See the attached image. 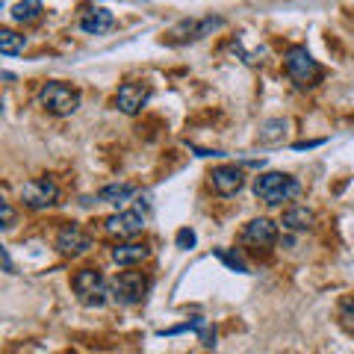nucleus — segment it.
Listing matches in <instances>:
<instances>
[{"instance_id":"f257e3e1","label":"nucleus","mask_w":354,"mask_h":354,"mask_svg":"<svg viewBox=\"0 0 354 354\" xmlns=\"http://www.w3.org/2000/svg\"><path fill=\"white\" fill-rule=\"evenodd\" d=\"M298 192H301V183H298L292 174L266 171L260 177H254V195L269 207H281L283 201H292Z\"/></svg>"},{"instance_id":"f03ea898","label":"nucleus","mask_w":354,"mask_h":354,"mask_svg":"<svg viewBox=\"0 0 354 354\" xmlns=\"http://www.w3.org/2000/svg\"><path fill=\"white\" fill-rule=\"evenodd\" d=\"M286 74H290V80L298 88H313L319 80H322V68H319V62L310 57V50L304 44H292V48L286 50Z\"/></svg>"},{"instance_id":"7ed1b4c3","label":"nucleus","mask_w":354,"mask_h":354,"mask_svg":"<svg viewBox=\"0 0 354 354\" xmlns=\"http://www.w3.org/2000/svg\"><path fill=\"white\" fill-rule=\"evenodd\" d=\"M151 290V281L145 278L142 272H121L109 281V298L121 307H133V304H142L145 295Z\"/></svg>"},{"instance_id":"20e7f679","label":"nucleus","mask_w":354,"mask_h":354,"mask_svg":"<svg viewBox=\"0 0 354 354\" xmlns=\"http://www.w3.org/2000/svg\"><path fill=\"white\" fill-rule=\"evenodd\" d=\"M39 104L48 109L50 115H71V113H77V106H80V92L68 83L50 80L39 88Z\"/></svg>"},{"instance_id":"39448f33","label":"nucleus","mask_w":354,"mask_h":354,"mask_svg":"<svg viewBox=\"0 0 354 354\" xmlns=\"http://www.w3.org/2000/svg\"><path fill=\"white\" fill-rule=\"evenodd\" d=\"M71 286L86 307H104L109 298V283L104 281V274L97 269H80L71 278Z\"/></svg>"},{"instance_id":"423d86ee","label":"nucleus","mask_w":354,"mask_h":354,"mask_svg":"<svg viewBox=\"0 0 354 354\" xmlns=\"http://www.w3.org/2000/svg\"><path fill=\"white\" fill-rule=\"evenodd\" d=\"M59 198V186L50 177H36V180H27L21 186V204L27 209H48L57 204Z\"/></svg>"},{"instance_id":"0eeeda50","label":"nucleus","mask_w":354,"mask_h":354,"mask_svg":"<svg viewBox=\"0 0 354 354\" xmlns=\"http://www.w3.org/2000/svg\"><path fill=\"white\" fill-rule=\"evenodd\" d=\"M221 24H225V18L221 15H207V18H186L180 21V24H174L171 30V39L174 41H198L209 36L213 30H218Z\"/></svg>"},{"instance_id":"6e6552de","label":"nucleus","mask_w":354,"mask_h":354,"mask_svg":"<svg viewBox=\"0 0 354 354\" xmlns=\"http://www.w3.org/2000/svg\"><path fill=\"white\" fill-rule=\"evenodd\" d=\"M104 230L109 236H118V239H133L145 230V216L139 209H124V213H115L104 221Z\"/></svg>"},{"instance_id":"1a4fd4ad","label":"nucleus","mask_w":354,"mask_h":354,"mask_svg":"<svg viewBox=\"0 0 354 354\" xmlns=\"http://www.w3.org/2000/svg\"><path fill=\"white\" fill-rule=\"evenodd\" d=\"M209 183L221 198H230L245 186V174H242L239 165H218V169L209 171Z\"/></svg>"},{"instance_id":"9d476101","label":"nucleus","mask_w":354,"mask_h":354,"mask_svg":"<svg viewBox=\"0 0 354 354\" xmlns=\"http://www.w3.org/2000/svg\"><path fill=\"white\" fill-rule=\"evenodd\" d=\"M242 242L251 248H272L278 242V225L269 218H254L242 230Z\"/></svg>"},{"instance_id":"9b49d317","label":"nucleus","mask_w":354,"mask_h":354,"mask_svg":"<svg viewBox=\"0 0 354 354\" xmlns=\"http://www.w3.org/2000/svg\"><path fill=\"white\" fill-rule=\"evenodd\" d=\"M148 97H151V88L145 83H124L115 95V106L124 115H139L142 106L148 104Z\"/></svg>"},{"instance_id":"f8f14e48","label":"nucleus","mask_w":354,"mask_h":354,"mask_svg":"<svg viewBox=\"0 0 354 354\" xmlns=\"http://www.w3.org/2000/svg\"><path fill=\"white\" fill-rule=\"evenodd\" d=\"M57 248L62 254H68V257H77V254H86L92 248V236L80 225H65L57 234Z\"/></svg>"},{"instance_id":"ddd939ff","label":"nucleus","mask_w":354,"mask_h":354,"mask_svg":"<svg viewBox=\"0 0 354 354\" xmlns=\"http://www.w3.org/2000/svg\"><path fill=\"white\" fill-rule=\"evenodd\" d=\"M113 24H115V15L104 6H92L80 15V30L88 32V36H101V32L113 30Z\"/></svg>"},{"instance_id":"4468645a","label":"nucleus","mask_w":354,"mask_h":354,"mask_svg":"<svg viewBox=\"0 0 354 354\" xmlns=\"http://www.w3.org/2000/svg\"><path fill=\"white\" fill-rule=\"evenodd\" d=\"M183 330H195V334L201 337L204 348H216V328H209V322H207V319H201V316H192L189 322L174 325L169 330H160V337H174V334H183Z\"/></svg>"},{"instance_id":"2eb2a0df","label":"nucleus","mask_w":354,"mask_h":354,"mask_svg":"<svg viewBox=\"0 0 354 354\" xmlns=\"http://www.w3.org/2000/svg\"><path fill=\"white\" fill-rule=\"evenodd\" d=\"M313 221H316L313 209H307V207H301V204H295V207H290V209H283L281 225H283L286 230H292V234H301V230H310V227H313Z\"/></svg>"},{"instance_id":"dca6fc26","label":"nucleus","mask_w":354,"mask_h":354,"mask_svg":"<svg viewBox=\"0 0 354 354\" xmlns=\"http://www.w3.org/2000/svg\"><path fill=\"white\" fill-rule=\"evenodd\" d=\"M148 245H142V242H121V245L113 248V260L118 266H124V269H130V266H136L142 260H148Z\"/></svg>"},{"instance_id":"f3484780","label":"nucleus","mask_w":354,"mask_h":354,"mask_svg":"<svg viewBox=\"0 0 354 354\" xmlns=\"http://www.w3.org/2000/svg\"><path fill=\"white\" fill-rule=\"evenodd\" d=\"M136 195V186L133 183H109L104 186L101 192H97V201L104 204H118V201H127V198Z\"/></svg>"},{"instance_id":"a211bd4d","label":"nucleus","mask_w":354,"mask_h":354,"mask_svg":"<svg viewBox=\"0 0 354 354\" xmlns=\"http://www.w3.org/2000/svg\"><path fill=\"white\" fill-rule=\"evenodd\" d=\"M286 121L283 118H269V121H263L260 124V142L263 145H274V142H283L286 136Z\"/></svg>"},{"instance_id":"6ab92c4d","label":"nucleus","mask_w":354,"mask_h":354,"mask_svg":"<svg viewBox=\"0 0 354 354\" xmlns=\"http://www.w3.org/2000/svg\"><path fill=\"white\" fill-rule=\"evenodd\" d=\"M39 15H41V0H18L12 6V21H18V24H30Z\"/></svg>"},{"instance_id":"aec40b11","label":"nucleus","mask_w":354,"mask_h":354,"mask_svg":"<svg viewBox=\"0 0 354 354\" xmlns=\"http://www.w3.org/2000/svg\"><path fill=\"white\" fill-rule=\"evenodd\" d=\"M24 44H27L24 36H18L12 30H0V53L3 57H15V53L24 50Z\"/></svg>"},{"instance_id":"412c9836","label":"nucleus","mask_w":354,"mask_h":354,"mask_svg":"<svg viewBox=\"0 0 354 354\" xmlns=\"http://www.w3.org/2000/svg\"><path fill=\"white\" fill-rule=\"evenodd\" d=\"M337 319L339 325L348 330V334H354V295H346L339 301V310H337Z\"/></svg>"},{"instance_id":"4be33fe9","label":"nucleus","mask_w":354,"mask_h":354,"mask_svg":"<svg viewBox=\"0 0 354 354\" xmlns=\"http://www.w3.org/2000/svg\"><path fill=\"white\" fill-rule=\"evenodd\" d=\"M216 257L227 266V269H234V272H242V274H248V266L242 263V257H236V254H230L225 248H216Z\"/></svg>"},{"instance_id":"5701e85b","label":"nucleus","mask_w":354,"mask_h":354,"mask_svg":"<svg viewBox=\"0 0 354 354\" xmlns=\"http://www.w3.org/2000/svg\"><path fill=\"white\" fill-rule=\"evenodd\" d=\"M195 242H198L195 230H189V227L177 230V248H180V251H189V248H195Z\"/></svg>"},{"instance_id":"b1692460","label":"nucleus","mask_w":354,"mask_h":354,"mask_svg":"<svg viewBox=\"0 0 354 354\" xmlns=\"http://www.w3.org/2000/svg\"><path fill=\"white\" fill-rule=\"evenodd\" d=\"M0 207H3V227L9 230L15 225V209H12V204H9V201H0Z\"/></svg>"},{"instance_id":"393cba45","label":"nucleus","mask_w":354,"mask_h":354,"mask_svg":"<svg viewBox=\"0 0 354 354\" xmlns=\"http://www.w3.org/2000/svg\"><path fill=\"white\" fill-rule=\"evenodd\" d=\"M0 254H3V272H6V274H12L15 269H12V257H9V248H3Z\"/></svg>"}]
</instances>
